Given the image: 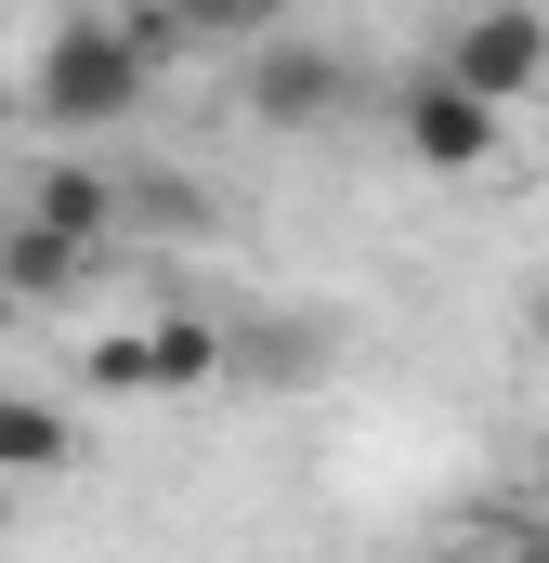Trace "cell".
<instances>
[{"instance_id":"5b68a950","label":"cell","mask_w":549,"mask_h":563,"mask_svg":"<svg viewBox=\"0 0 549 563\" xmlns=\"http://www.w3.org/2000/svg\"><path fill=\"white\" fill-rule=\"evenodd\" d=\"M445 79H471L484 106H524V92L549 79V13H537V0H484V13H458Z\"/></svg>"},{"instance_id":"5bb4252c","label":"cell","mask_w":549,"mask_h":563,"mask_svg":"<svg viewBox=\"0 0 549 563\" xmlns=\"http://www.w3.org/2000/svg\"><path fill=\"white\" fill-rule=\"evenodd\" d=\"M13 314H26V301H13V276H0V341H13Z\"/></svg>"},{"instance_id":"3957f363","label":"cell","mask_w":549,"mask_h":563,"mask_svg":"<svg viewBox=\"0 0 549 563\" xmlns=\"http://www.w3.org/2000/svg\"><path fill=\"white\" fill-rule=\"evenodd\" d=\"M380 119H393V144H406L418 170H484V157H497V119H511V106H484L471 79L418 66V79H393V106H380Z\"/></svg>"},{"instance_id":"7c38bea8","label":"cell","mask_w":549,"mask_h":563,"mask_svg":"<svg viewBox=\"0 0 549 563\" xmlns=\"http://www.w3.org/2000/svg\"><path fill=\"white\" fill-rule=\"evenodd\" d=\"M471 563H549V538H497V551H471Z\"/></svg>"},{"instance_id":"30bf717a","label":"cell","mask_w":549,"mask_h":563,"mask_svg":"<svg viewBox=\"0 0 549 563\" xmlns=\"http://www.w3.org/2000/svg\"><path fill=\"white\" fill-rule=\"evenodd\" d=\"M236 367H262V380H314V341H301V328L274 341V328H262V341H236Z\"/></svg>"},{"instance_id":"7a4b0ae2","label":"cell","mask_w":549,"mask_h":563,"mask_svg":"<svg viewBox=\"0 0 549 563\" xmlns=\"http://www.w3.org/2000/svg\"><path fill=\"white\" fill-rule=\"evenodd\" d=\"M223 367H236V328H223V314H144L132 341H92V354H79L92 394H197V380H223Z\"/></svg>"},{"instance_id":"4fadbf2b","label":"cell","mask_w":549,"mask_h":563,"mask_svg":"<svg viewBox=\"0 0 549 563\" xmlns=\"http://www.w3.org/2000/svg\"><path fill=\"white\" fill-rule=\"evenodd\" d=\"M157 13H183V26H210V13H223V0H157Z\"/></svg>"},{"instance_id":"9c48e42d","label":"cell","mask_w":549,"mask_h":563,"mask_svg":"<svg viewBox=\"0 0 549 563\" xmlns=\"http://www.w3.org/2000/svg\"><path fill=\"white\" fill-rule=\"evenodd\" d=\"M119 223H144V236H197V223H210V197H197V184H170V170H144V184H119Z\"/></svg>"},{"instance_id":"9a60e30c","label":"cell","mask_w":549,"mask_h":563,"mask_svg":"<svg viewBox=\"0 0 549 563\" xmlns=\"http://www.w3.org/2000/svg\"><path fill=\"white\" fill-rule=\"evenodd\" d=\"M0 538H13V472H0Z\"/></svg>"},{"instance_id":"ba28073f","label":"cell","mask_w":549,"mask_h":563,"mask_svg":"<svg viewBox=\"0 0 549 563\" xmlns=\"http://www.w3.org/2000/svg\"><path fill=\"white\" fill-rule=\"evenodd\" d=\"M79 459V420L53 407V394H0V472L26 485V472H66Z\"/></svg>"},{"instance_id":"8992f818","label":"cell","mask_w":549,"mask_h":563,"mask_svg":"<svg viewBox=\"0 0 549 563\" xmlns=\"http://www.w3.org/2000/svg\"><path fill=\"white\" fill-rule=\"evenodd\" d=\"M26 223H53V236H79V250H105L119 236V170H79V157H53V170H26V197H13Z\"/></svg>"},{"instance_id":"52a82bcc","label":"cell","mask_w":549,"mask_h":563,"mask_svg":"<svg viewBox=\"0 0 549 563\" xmlns=\"http://www.w3.org/2000/svg\"><path fill=\"white\" fill-rule=\"evenodd\" d=\"M0 276H13V301H66V288L92 276V250L53 236V223H26V210H0Z\"/></svg>"},{"instance_id":"277c9868","label":"cell","mask_w":549,"mask_h":563,"mask_svg":"<svg viewBox=\"0 0 549 563\" xmlns=\"http://www.w3.org/2000/svg\"><path fill=\"white\" fill-rule=\"evenodd\" d=\"M340 106H354V66H340L327 40H301V26L249 40V119H262V132H327Z\"/></svg>"},{"instance_id":"6da1fadb","label":"cell","mask_w":549,"mask_h":563,"mask_svg":"<svg viewBox=\"0 0 549 563\" xmlns=\"http://www.w3.org/2000/svg\"><path fill=\"white\" fill-rule=\"evenodd\" d=\"M183 40H197V26L157 13V0H132V13H66V26L26 53V119H40V132H119V119H144L157 66H170Z\"/></svg>"},{"instance_id":"8fae6325","label":"cell","mask_w":549,"mask_h":563,"mask_svg":"<svg viewBox=\"0 0 549 563\" xmlns=\"http://www.w3.org/2000/svg\"><path fill=\"white\" fill-rule=\"evenodd\" d=\"M274 26H288V0H223L210 13V40H274Z\"/></svg>"},{"instance_id":"2e32d148","label":"cell","mask_w":549,"mask_h":563,"mask_svg":"<svg viewBox=\"0 0 549 563\" xmlns=\"http://www.w3.org/2000/svg\"><path fill=\"white\" fill-rule=\"evenodd\" d=\"M537 367H549V301H537Z\"/></svg>"}]
</instances>
